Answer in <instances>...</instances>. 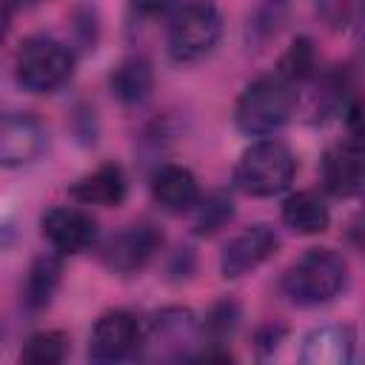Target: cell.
Returning <instances> with one entry per match:
<instances>
[{"instance_id": "4", "label": "cell", "mask_w": 365, "mask_h": 365, "mask_svg": "<svg viewBox=\"0 0 365 365\" xmlns=\"http://www.w3.org/2000/svg\"><path fill=\"white\" fill-rule=\"evenodd\" d=\"M220 34H222L220 11L205 0H194V3H185L171 17L165 46L177 63H197L205 54H211Z\"/></svg>"}, {"instance_id": "14", "label": "cell", "mask_w": 365, "mask_h": 365, "mask_svg": "<svg viewBox=\"0 0 365 365\" xmlns=\"http://www.w3.org/2000/svg\"><path fill=\"white\" fill-rule=\"evenodd\" d=\"M151 194L160 202L163 211L168 214H182L191 211L200 200V185L197 177L182 168V165H163L151 177Z\"/></svg>"}, {"instance_id": "11", "label": "cell", "mask_w": 365, "mask_h": 365, "mask_svg": "<svg viewBox=\"0 0 365 365\" xmlns=\"http://www.w3.org/2000/svg\"><path fill=\"white\" fill-rule=\"evenodd\" d=\"M40 228H43V237L51 242V248L60 254H80L97 237V222L91 220V214L71 205H57L46 211L40 220Z\"/></svg>"}, {"instance_id": "2", "label": "cell", "mask_w": 365, "mask_h": 365, "mask_svg": "<svg viewBox=\"0 0 365 365\" xmlns=\"http://www.w3.org/2000/svg\"><path fill=\"white\" fill-rule=\"evenodd\" d=\"M345 259L331 248H314L285 271L282 288L297 305H322L345 288Z\"/></svg>"}, {"instance_id": "16", "label": "cell", "mask_w": 365, "mask_h": 365, "mask_svg": "<svg viewBox=\"0 0 365 365\" xmlns=\"http://www.w3.org/2000/svg\"><path fill=\"white\" fill-rule=\"evenodd\" d=\"M111 94L123 106H140L154 88V71L145 57H125L108 77Z\"/></svg>"}, {"instance_id": "12", "label": "cell", "mask_w": 365, "mask_h": 365, "mask_svg": "<svg viewBox=\"0 0 365 365\" xmlns=\"http://www.w3.org/2000/svg\"><path fill=\"white\" fill-rule=\"evenodd\" d=\"M322 185L328 194L348 200L356 197L362 188V151H359V140H348L339 145H331L322 157Z\"/></svg>"}, {"instance_id": "9", "label": "cell", "mask_w": 365, "mask_h": 365, "mask_svg": "<svg viewBox=\"0 0 365 365\" xmlns=\"http://www.w3.org/2000/svg\"><path fill=\"white\" fill-rule=\"evenodd\" d=\"M46 128L37 117L6 111L0 114V165L17 168L37 160L46 148Z\"/></svg>"}, {"instance_id": "22", "label": "cell", "mask_w": 365, "mask_h": 365, "mask_svg": "<svg viewBox=\"0 0 365 365\" xmlns=\"http://www.w3.org/2000/svg\"><path fill=\"white\" fill-rule=\"evenodd\" d=\"M237 319H240V311H237L234 302H217V305L208 311L205 322L200 325V334H202L205 339H211L214 345H220V342H225V339L234 334Z\"/></svg>"}, {"instance_id": "19", "label": "cell", "mask_w": 365, "mask_h": 365, "mask_svg": "<svg viewBox=\"0 0 365 365\" xmlns=\"http://www.w3.org/2000/svg\"><path fill=\"white\" fill-rule=\"evenodd\" d=\"M68 354V336L63 331H40L29 336L20 351V362L26 365H57Z\"/></svg>"}, {"instance_id": "7", "label": "cell", "mask_w": 365, "mask_h": 365, "mask_svg": "<svg viewBox=\"0 0 365 365\" xmlns=\"http://www.w3.org/2000/svg\"><path fill=\"white\" fill-rule=\"evenodd\" d=\"M140 345H143L140 322L128 311H108L91 328L88 356L94 362H123L140 354Z\"/></svg>"}, {"instance_id": "24", "label": "cell", "mask_w": 365, "mask_h": 365, "mask_svg": "<svg viewBox=\"0 0 365 365\" xmlns=\"http://www.w3.org/2000/svg\"><path fill=\"white\" fill-rule=\"evenodd\" d=\"M9 20H11L9 3H3V0H0V43H3V40H6V34H9Z\"/></svg>"}, {"instance_id": "10", "label": "cell", "mask_w": 365, "mask_h": 365, "mask_svg": "<svg viewBox=\"0 0 365 365\" xmlns=\"http://www.w3.org/2000/svg\"><path fill=\"white\" fill-rule=\"evenodd\" d=\"M279 245V237L271 225L265 222H257L251 228H245L242 234H237L225 248H222V257H220V271L225 279H237L248 271H254L257 265H262Z\"/></svg>"}, {"instance_id": "13", "label": "cell", "mask_w": 365, "mask_h": 365, "mask_svg": "<svg viewBox=\"0 0 365 365\" xmlns=\"http://www.w3.org/2000/svg\"><path fill=\"white\" fill-rule=\"evenodd\" d=\"M354 342L348 325H322L302 339L299 359L305 365H348L354 359Z\"/></svg>"}, {"instance_id": "8", "label": "cell", "mask_w": 365, "mask_h": 365, "mask_svg": "<svg viewBox=\"0 0 365 365\" xmlns=\"http://www.w3.org/2000/svg\"><path fill=\"white\" fill-rule=\"evenodd\" d=\"M160 245H163V234L148 222H137V225H125L123 231L111 234L100 257L108 271L134 274L160 251Z\"/></svg>"}, {"instance_id": "17", "label": "cell", "mask_w": 365, "mask_h": 365, "mask_svg": "<svg viewBox=\"0 0 365 365\" xmlns=\"http://www.w3.org/2000/svg\"><path fill=\"white\" fill-rule=\"evenodd\" d=\"M328 205L314 191H297L282 202V222L297 234H319L328 228Z\"/></svg>"}, {"instance_id": "15", "label": "cell", "mask_w": 365, "mask_h": 365, "mask_svg": "<svg viewBox=\"0 0 365 365\" xmlns=\"http://www.w3.org/2000/svg\"><path fill=\"white\" fill-rule=\"evenodd\" d=\"M68 194L86 205H120L125 200V174L120 165L106 163L68 185Z\"/></svg>"}, {"instance_id": "20", "label": "cell", "mask_w": 365, "mask_h": 365, "mask_svg": "<svg viewBox=\"0 0 365 365\" xmlns=\"http://www.w3.org/2000/svg\"><path fill=\"white\" fill-rule=\"evenodd\" d=\"M314 71H317V51H314V43H311L308 37H297V40L285 48V54L279 57V71H277V74H279L282 80H288L291 86H297V83L311 80Z\"/></svg>"}, {"instance_id": "21", "label": "cell", "mask_w": 365, "mask_h": 365, "mask_svg": "<svg viewBox=\"0 0 365 365\" xmlns=\"http://www.w3.org/2000/svg\"><path fill=\"white\" fill-rule=\"evenodd\" d=\"M191 211H194V234H200V237L220 231L234 217V205L225 194H211L205 200H197V205Z\"/></svg>"}, {"instance_id": "3", "label": "cell", "mask_w": 365, "mask_h": 365, "mask_svg": "<svg viewBox=\"0 0 365 365\" xmlns=\"http://www.w3.org/2000/svg\"><path fill=\"white\" fill-rule=\"evenodd\" d=\"M294 154L279 140H259L248 145L234 168V182L248 197H274L294 180Z\"/></svg>"}, {"instance_id": "23", "label": "cell", "mask_w": 365, "mask_h": 365, "mask_svg": "<svg viewBox=\"0 0 365 365\" xmlns=\"http://www.w3.org/2000/svg\"><path fill=\"white\" fill-rule=\"evenodd\" d=\"M171 3H174V0H131V6H134L140 14H145V17L163 14V11H165Z\"/></svg>"}, {"instance_id": "18", "label": "cell", "mask_w": 365, "mask_h": 365, "mask_svg": "<svg viewBox=\"0 0 365 365\" xmlns=\"http://www.w3.org/2000/svg\"><path fill=\"white\" fill-rule=\"evenodd\" d=\"M60 259L57 257H40L34 259V265L29 268V277H26V291H23V299L31 311H40L51 302L57 285H60Z\"/></svg>"}, {"instance_id": "6", "label": "cell", "mask_w": 365, "mask_h": 365, "mask_svg": "<svg viewBox=\"0 0 365 365\" xmlns=\"http://www.w3.org/2000/svg\"><path fill=\"white\" fill-rule=\"evenodd\" d=\"M200 339V322L188 308H163L151 317L145 354L151 359H188L194 342Z\"/></svg>"}, {"instance_id": "1", "label": "cell", "mask_w": 365, "mask_h": 365, "mask_svg": "<svg viewBox=\"0 0 365 365\" xmlns=\"http://www.w3.org/2000/svg\"><path fill=\"white\" fill-rule=\"evenodd\" d=\"M297 106V91L279 74L257 77L237 100L234 123L248 137H268L279 131Z\"/></svg>"}, {"instance_id": "5", "label": "cell", "mask_w": 365, "mask_h": 365, "mask_svg": "<svg viewBox=\"0 0 365 365\" xmlns=\"http://www.w3.org/2000/svg\"><path fill=\"white\" fill-rule=\"evenodd\" d=\"M74 68L71 51L54 37H29L17 51V83L34 94L60 88Z\"/></svg>"}]
</instances>
